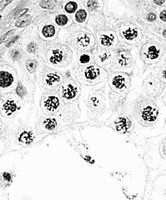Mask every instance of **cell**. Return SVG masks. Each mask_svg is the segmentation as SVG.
Masks as SVG:
<instances>
[{
  "mask_svg": "<svg viewBox=\"0 0 166 200\" xmlns=\"http://www.w3.org/2000/svg\"><path fill=\"white\" fill-rule=\"evenodd\" d=\"M75 45L79 49H88L92 44V36L87 32H79L75 35Z\"/></svg>",
  "mask_w": 166,
  "mask_h": 200,
  "instance_id": "obj_1",
  "label": "cell"
},
{
  "mask_svg": "<svg viewBox=\"0 0 166 200\" xmlns=\"http://www.w3.org/2000/svg\"><path fill=\"white\" fill-rule=\"evenodd\" d=\"M158 117V109L153 105H147L141 111V118L146 122H154Z\"/></svg>",
  "mask_w": 166,
  "mask_h": 200,
  "instance_id": "obj_2",
  "label": "cell"
},
{
  "mask_svg": "<svg viewBox=\"0 0 166 200\" xmlns=\"http://www.w3.org/2000/svg\"><path fill=\"white\" fill-rule=\"evenodd\" d=\"M60 106V101L59 98L57 96L49 95L45 97V99L42 102V107L44 108L47 112H54L59 108Z\"/></svg>",
  "mask_w": 166,
  "mask_h": 200,
  "instance_id": "obj_3",
  "label": "cell"
},
{
  "mask_svg": "<svg viewBox=\"0 0 166 200\" xmlns=\"http://www.w3.org/2000/svg\"><path fill=\"white\" fill-rule=\"evenodd\" d=\"M115 127L118 132L125 133L127 132V131L129 130V128L131 127V121L127 117L121 116L119 117V118H117V120L115 121Z\"/></svg>",
  "mask_w": 166,
  "mask_h": 200,
  "instance_id": "obj_4",
  "label": "cell"
},
{
  "mask_svg": "<svg viewBox=\"0 0 166 200\" xmlns=\"http://www.w3.org/2000/svg\"><path fill=\"white\" fill-rule=\"evenodd\" d=\"M62 96L64 97L65 99H73L74 97L77 95V93H78V89H77V87L75 85L71 84V83H68L66 85H64L63 87H62Z\"/></svg>",
  "mask_w": 166,
  "mask_h": 200,
  "instance_id": "obj_5",
  "label": "cell"
},
{
  "mask_svg": "<svg viewBox=\"0 0 166 200\" xmlns=\"http://www.w3.org/2000/svg\"><path fill=\"white\" fill-rule=\"evenodd\" d=\"M13 83V75L8 71H0V87L6 88Z\"/></svg>",
  "mask_w": 166,
  "mask_h": 200,
  "instance_id": "obj_6",
  "label": "cell"
},
{
  "mask_svg": "<svg viewBox=\"0 0 166 200\" xmlns=\"http://www.w3.org/2000/svg\"><path fill=\"white\" fill-rule=\"evenodd\" d=\"M100 70L98 67H96L95 65H89L86 67V69L84 70V76L85 78L88 80H94L99 76Z\"/></svg>",
  "mask_w": 166,
  "mask_h": 200,
  "instance_id": "obj_7",
  "label": "cell"
},
{
  "mask_svg": "<svg viewBox=\"0 0 166 200\" xmlns=\"http://www.w3.org/2000/svg\"><path fill=\"white\" fill-rule=\"evenodd\" d=\"M64 57H65V54L61 49H54L52 50V52H51L49 61L53 64H59L64 60Z\"/></svg>",
  "mask_w": 166,
  "mask_h": 200,
  "instance_id": "obj_8",
  "label": "cell"
},
{
  "mask_svg": "<svg viewBox=\"0 0 166 200\" xmlns=\"http://www.w3.org/2000/svg\"><path fill=\"white\" fill-rule=\"evenodd\" d=\"M2 108H3V111L6 115H11V114H13L18 109V106H17V103L13 99H7L6 101L4 102L3 107Z\"/></svg>",
  "mask_w": 166,
  "mask_h": 200,
  "instance_id": "obj_9",
  "label": "cell"
},
{
  "mask_svg": "<svg viewBox=\"0 0 166 200\" xmlns=\"http://www.w3.org/2000/svg\"><path fill=\"white\" fill-rule=\"evenodd\" d=\"M138 29L135 27H127L121 32L122 37H124L126 40H133L138 36Z\"/></svg>",
  "mask_w": 166,
  "mask_h": 200,
  "instance_id": "obj_10",
  "label": "cell"
},
{
  "mask_svg": "<svg viewBox=\"0 0 166 200\" xmlns=\"http://www.w3.org/2000/svg\"><path fill=\"white\" fill-rule=\"evenodd\" d=\"M60 80H61V76L55 72H50L45 76V83L48 86H53V85L59 83Z\"/></svg>",
  "mask_w": 166,
  "mask_h": 200,
  "instance_id": "obj_11",
  "label": "cell"
},
{
  "mask_svg": "<svg viewBox=\"0 0 166 200\" xmlns=\"http://www.w3.org/2000/svg\"><path fill=\"white\" fill-rule=\"evenodd\" d=\"M112 85L117 89H123L126 86V77L118 74V75L114 76L112 79Z\"/></svg>",
  "mask_w": 166,
  "mask_h": 200,
  "instance_id": "obj_12",
  "label": "cell"
},
{
  "mask_svg": "<svg viewBox=\"0 0 166 200\" xmlns=\"http://www.w3.org/2000/svg\"><path fill=\"white\" fill-rule=\"evenodd\" d=\"M19 142L24 144H31L34 140V135L31 131H23V132L20 133L18 137Z\"/></svg>",
  "mask_w": 166,
  "mask_h": 200,
  "instance_id": "obj_13",
  "label": "cell"
},
{
  "mask_svg": "<svg viewBox=\"0 0 166 200\" xmlns=\"http://www.w3.org/2000/svg\"><path fill=\"white\" fill-rule=\"evenodd\" d=\"M114 40H115V36L113 34H102L100 36V43L102 46L104 47H109L114 43Z\"/></svg>",
  "mask_w": 166,
  "mask_h": 200,
  "instance_id": "obj_14",
  "label": "cell"
},
{
  "mask_svg": "<svg viewBox=\"0 0 166 200\" xmlns=\"http://www.w3.org/2000/svg\"><path fill=\"white\" fill-rule=\"evenodd\" d=\"M43 126L47 130H54L57 126V121L53 117H48L43 121Z\"/></svg>",
  "mask_w": 166,
  "mask_h": 200,
  "instance_id": "obj_15",
  "label": "cell"
},
{
  "mask_svg": "<svg viewBox=\"0 0 166 200\" xmlns=\"http://www.w3.org/2000/svg\"><path fill=\"white\" fill-rule=\"evenodd\" d=\"M55 32H56L55 27H54L52 24H47L42 28V34H43L45 37H47V38L53 37Z\"/></svg>",
  "mask_w": 166,
  "mask_h": 200,
  "instance_id": "obj_16",
  "label": "cell"
},
{
  "mask_svg": "<svg viewBox=\"0 0 166 200\" xmlns=\"http://www.w3.org/2000/svg\"><path fill=\"white\" fill-rule=\"evenodd\" d=\"M160 51L156 46H150L147 50V57L150 59H156L158 58Z\"/></svg>",
  "mask_w": 166,
  "mask_h": 200,
  "instance_id": "obj_17",
  "label": "cell"
},
{
  "mask_svg": "<svg viewBox=\"0 0 166 200\" xmlns=\"http://www.w3.org/2000/svg\"><path fill=\"white\" fill-rule=\"evenodd\" d=\"M75 19L77 22H79V23L85 22V20L87 19V12L84 9H79L75 13Z\"/></svg>",
  "mask_w": 166,
  "mask_h": 200,
  "instance_id": "obj_18",
  "label": "cell"
},
{
  "mask_svg": "<svg viewBox=\"0 0 166 200\" xmlns=\"http://www.w3.org/2000/svg\"><path fill=\"white\" fill-rule=\"evenodd\" d=\"M68 21H69V19H68V17L66 15H64V14H58V15L55 17V22L59 26H64V25H66L68 23Z\"/></svg>",
  "mask_w": 166,
  "mask_h": 200,
  "instance_id": "obj_19",
  "label": "cell"
},
{
  "mask_svg": "<svg viewBox=\"0 0 166 200\" xmlns=\"http://www.w3.org/2000/svg\"><path fill=\"white\" fill-rule=\"evenodd\" d=\"M77 7H78V5H77L76 2H74V1H68L67 3L65 4L64 9L68 13H74L76 11Z\"/></svg>",
  "mask_w": 166,
  "mask_h": 200,
  "instance_id": "obj_20",
  "label": "cell"
},
{
  "mask_svg": "<svg viewBox=\"0 0 166 200\" xmlns=\"http://www.w3.org/2000/svg\"><path fill=\"white\" fill-rule=\"evenodd\" d=\"M30 20H31V16L26 15L25 18H19V20H17L15 25L16 27H24L30 23Z\"/></svg>",
  "mask_w": 166,
  "mask_h": 200,
  "instance_id": "obj_21",
  "label": "cell"
},
{
  "mask_svg": "<svg viewBox=\"0 0 166 200\" xmlns=\"http://www.w3.org/2000/svg\"><path fill=\"white\" fill-rule=\"evenodd\" d=\"M129 62V58H128V55L125 53H120L118 56V64L120 66H126Z\"/></svg>",
  "mask_w": 166,
  "mask_h": 200,
  "instance_id": "obj_22",
  "label": "cell"
},
{
  "mask_svg": "<svg viewBox=\"0 0 166 200\" xmlns=\"http://www.w3.org/2000/svg\"><path fill=\"white\" fill-rule=\"evenodd\" d=\"M37 65H38V63H37L36 60H28V61L26 62V68L27 70L29 71L30 73H33L34 71L36 70L37 68Z\"/></svg>",
  "mask_w": 166,
  "mask_h": 200,
  "instance_id": "obj_23",
  "label": "cell"
},
{
  "mask_svg": "<svg viewBox=\"0 0 166 200\" xmlns=\"http://www.w3.org/2000/svg\"><path fill=\"white\" fill-rule=\"evenodd\" d=\"M16 93L18 94V95L21 97V98H23V97L26 95L27 90H26V88L23 86V84H22V83H18V85H17V87H16Z\"/></svg>",
  "mask_w": 166,
  "mask_h": 200,
  "instance_id": "obj_24",
  "label": "cell"
},
{
  "mask_svg": "<svg viewBox=\"0 0 166 200\" xmlns=\"http://www.w3.org/2000/svg\"><path fill=\"white\" fill-rule=\"evenodd\" d=\"M110 58V53L107 52V51H102L101 53L98 55V60L101 63H105V62H107L108 60Z\"/></svg>",
  "mask_w": 166,
  "mask_h": 200,
  "instance_id": "obj_25",
  "label": "cell"
},
{
  "mask_svg": "<svg viewBox=\"0 0 166 200\" xmlns=\"http://www.w3.org/2000/svg\"><path fill=\"white\" fill-rule=\"evenodd\" d=\"M55 5V1H50V0H45V1L40 2V6L43 8H52Z\"/></svg>",
  "mask_w": 166,
  "mask_h": 200,
  "instance_id": "obj_26",
  "label": "cell"
},
{
  "mask_svg": "<svg viewBox=\"0 0 166 200\" xmlns=\"http://www.w3.org/2000/svg\"><path fill=\"white\" fill-rule=\"evenodd\" d=\"M86 6L89 10H95L98 7V2L95 1V0H89V1L86 2Z\"/></svg>",
  "mask_w": 166,
  "mask_h": 200,
  "instance_id": "obj_27",
  "label": "cell"
},
{
  "mask_svg": "<svg viewBox=\"0 0 166 200\" xmlns=\"http://www.w3.org/2000/svg\"><path fill=\"white\" fill-rule=\"evenodd\" d=\"M37 48H38V46H37V44L34 43V42H31V43L27 45V51L30 53H35L37 51Z\"/></svg>",
  "mask_w": 166,
  "mask_h": 200,
  "instance_id": "obj_28",
  "label": "cell"
},
{
  "mask_svg": "<svg viewBox=\"0 0 166 200\" xmlns=\"http://www.w3.org/2000/svg\"><path fill=\"white\" fill-rule=\"evenodd\" d=\"M28 11H29V9L28 8H23V9H21V10H18L17 12L15 13V17H17V18H21L22 16L24 15V14H26Z\"/></svg>",
  "mask_w": 166,
  "mask_h": 200,
  "instance_id": "obj_29",
  "label": "cell"
},
{
  "mask_svg": "<svg viewBox=\"0 0 166 200\" xmlns=\"http://www.w3.org/2000/svg\"><path fill=\"white\" fill-rule=\"evenodd\" d=\"M11 57H12L14 60H18L21 58V53H20L18 50H12L11 51Z\"/></svg>",
  "mask_w": 166,
  "mask_h": 200,
  "instance_id": "obj_30",
  "label": "cell"
},
{
  "mask_svg": "<svg viewBox=\"0 0 166 200\" xmlns=\"http://www.w3.org/2000/svg\"><path fill=\"white\" fill-rule=\"evenodd\" d=\"M14 32V30H11V31H8V32L6 33V34H4L3 36H1L0 37V43H2L3 41H5V39H7L8 37H9V35H11Z\"/></svg>",
  "mask_w": 166,
  "mask_h": 200,
  "instance_id": "obj_31",
  "label": "cell"
},
{
  "mask_svg": "<svg viewBox=\"0 0 166 200\" xmlns=\"http://www.w3.org/2000/svg\"><path fill=\"white\" fill-rule=\"evenodd\" d=\"M146 18H147L148 21H154V20L156 19V14L153 13V12H150V13L147 14Z\"/></svg>",
  "mask_w": 166,
  "mask_h": 200,
  "instance_id": "obj_32",
  "label": "cell"
},
{
  "mask_svg": "<svg viewBox=\"0 0 166 200\" xmlns=\"http://www.w3.org/2000/svg\"><path fill=\"white\" fill-rule=\"evenodd\" d=\"M3 178L6 180L7 182H9V181H11V179H12V175L8 172H4L3 173Z\"/></svg>",
  "mask_w": 166,
  "mask_h": 200,
  "instance_id": "obj_33",
  "label": "cell"
},
{
  "mask_svg": "<svg viewBox=\"0 0 166 200\" xmlns=\"http://www.w3.org/2000/svg\"><path fill=\"white\" fill-rule=\"evenodd\" d=\"M18 38H19V36H18V35H17V36H14V37H13V38H12V39H11V40H10V41H9V42H7V43H6V46H7V47H9V46H11V45H12V44L14 43V42H15V41H16V40H17V39H18Z\"/></svg>",
  "mask_w": 166,
  "mask_h": 200,
  "instance_id": "obj_34",
  "label": "cell"
},
{
  "mask_svg": "<svg viewBox=\"0 0 166 200\" xmlns=\"http://www.w3.org/2000/svg\"><path fill=\"white\" fill-rule=\"evenodd\" d=\"M159 17H160V19H161L162 21L166 22V9L160 12V15H159Z\"/></svg>",
  "mask_w": 166,
  "mask_h": 200,
  "instance_id": "obj_35",
  "label": "cell"
},
{
  "mask_svg": "<svg viewBox=\"0 0 166 200\" xmlns=\"http://www.w3.org/2000/svg\"><path fill=\"white\" fill-rule=\"evenodd\" d=\"M162 76H163V78L166 79V68H165L164 70H163V72H162Z\"/></svg>",
  "mask_w": 166,
  "mask_h": 200,
  "instance_id": "obj_36",
  "label": "cell"
},
{
  "mask_svg": "<svg viewBox=\"0 0 166 200\" xmlns=\"http://www.w3.org/2000/svg\"><path fill=\"white\" fill-rule=\"evenodd\" d=\"M155 3L156 4H163V3H164V0H163V1H156V0H155Z\"/></svg>",
  "mask_w": 166,
  "mask_h": 200,
  "instance_id": "obj_37",
  "label": "cell"
},
{
  "mask_svg": "<svg viewBox=\"0 0 166 200\" xmlns=\"http://www.w3.org/2000/svg\"><path fill=\"white\" fill-rule=\"evenodd\" d=\"M163 36H164L165 38H166V29H165L164 31H163Z\"/></svg>",
  "mask_w": 166,
  "mask_h": 200,
  "instance_id": "obj_38",
  "label": "cell"
},
{
  "mask_svg": "<svg viewBox=\"0 0 166 200\" xmlns=\"http://www.w3.org/2000/svg\"><path fill=\"white\" fill-rule=\"evenodd\" d=\"M0 19H1V15H0Z\"/></svg>",
  "mask_w": 166,
  "mask_h": 200,
  "instance_id": "obj_39",
  "label": "cell"
}]
</instances>
